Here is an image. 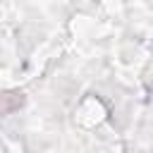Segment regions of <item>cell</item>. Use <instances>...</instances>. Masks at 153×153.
<instances>
[{
	"label": "cell",
	"instance_id": "6da1fadb",
	"mask_svg": "<svg viewBox=\"0 0 153 153\" xmlns=\"http://www.w3.org/2000/svg\"><path fill=\"white\" fill-rule=\"evenodd\" d=\"M22 103H24V96L19 91H5V93H0V115H7L12 110H17Z\"/></svg>",
	"mask_w": 153,
	"mask_h": 153
}]
</instances>
